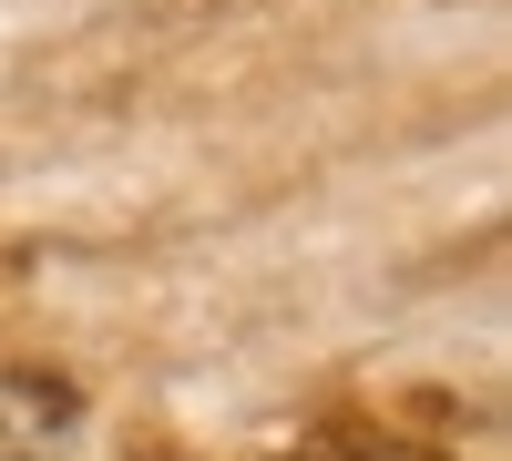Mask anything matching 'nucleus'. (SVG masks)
<instances>
[{
    "label": "nucleus",
    "mask_w": 512,
    "mask_h": 461,
    "mask_svg": "<svg viewBox=\"0 0 512 461\" xmlns=\"http://www.w3.org/2000/svg\"><path fill=\"white\" fill-rule=\"evenodd\" d=\"M72 380L62 369H21L0 359V461H52V441L72 431Z\"/></svg>",
    "instance_id": "f257e3e1"
},
{
    "label": "nucleus",
    "mask_w": 512,
    "mask_h": 461,
    "mask_svg": "<svg viewBox=\"0 0 512 461\" xmlns=\"http://www.w3.org/2000/svg\"><path fill=\"white\" fill-rule=\"evenodd\" d=\"M277 461H441V451H420V441H390V431H318V441H297Z\"/></svg>",
    "instance_id": "f03ea898"
}]
</instances>
